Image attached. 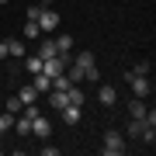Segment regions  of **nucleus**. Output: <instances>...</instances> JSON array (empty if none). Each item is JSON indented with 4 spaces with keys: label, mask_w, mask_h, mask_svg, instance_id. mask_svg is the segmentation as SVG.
I'll return each mask as SVG.
<instances>
[{
    "label": "nucleus",
    "mask_w": 156,
    "mask_h": 156,
    "mask_svg": "<svg viewBox=\"0 0 156 156\" xmlns=\"http://www.w3.org/2000/svg\"><path fill=\"white\" fill-rule=\"evenodd\" d=\"M101 153H104V156H122V153H125V139H122L118 128H108V132H104V146H101Z\"/></svg>",
    "instance_id": "obj_1"
},
{
    "label": "nucleus",
    "mask_w": 156,
    "mask_h": 156,
    "mask_svg": "<svg viewBox=\"0 0 156 156\" xmlns=\"http://www.w3.org/2000/svg\"><path fill=\"white\" fill-rule=\"evenodd\" d=\"M35 24H38V31H42V35H49V31H56V28H59V14L52 11V7H42L38 17H35Z\"/></svg>",
    "instance_id": "obj_2"
},
{
    "label": "nucleus",
    "mask_w": 156,
    "mask_h": 156,
    "mask_svg": "<svg viewBox=\"0 0 156 156\" xmlns=\"http://www.w3.org/2000/svg\"><path fill=\"white\" fill-rule=\"evenodd\" d=\"M125 80L132 83V97H149V76H135V73H125Z\"/></svg>",
    "instance_id": "obj_3"
},
{
    "label": "nucleus",
    "mask_w": 156,
    "mask_h": 156,
    "mask_svg": "<svg viewBox=\"0 0 156 156\" xmlns=\"http://www.w3.org/2000/svg\"><path fill=\"white\" fill-rule=\"evenodd\" d=\"M31 135H38V139H49V135H52V122H49L42 111L31 118Z\"/></svg>",
    "instance_id": "obj_4"
},
{
    "label": "nucleus",
    "mask_w": 156,
    "mask_h": 156,
    "mask_svg": "<svg viewBox=\"0 0 156 156\" xmlns=\"http://www.w3.org/2000/svg\"><path fill=\"white\" fill-rule=\"evenodd\" d=\"M97 101H101L104 108H111L115 101H118V90H115L111 83H101V87H97Z\"/></svg>",
    "instance_id": "obj_5"
},
{
    "label": "nucleus",
    "mask_w": 156,
    "mask_h": 156,
    "mask_svg": "<svg viewBox=\"0 0 156 156\" xmlns=\"http://www.w3.org/2000/svg\"><path fill=\"white\" fill-rule=\"evenodd\" d=\"M59 111H62V122L66 125H76L80 118H83V108L80 104H66V108H59Z\"/></svg>",
    "instance_id": "obj_6"
},
{
    "label": "nucleus",
    "mask_w": 156,
    "mask_h": 156,
    "mask_svg": "<svg viewBox=\"0 0 156 156\" xmlns=\"http://www.w3.org/2000/svg\"><path fill=\"white\" fill-rule=\"evenodd\" d=\"M69 62H76L80 69H90V66H97V59H94V52H90V49L76 52V56H69Z\"/></svg>",
    "instance_id": "obj_7"
},
{
    "label": "nucleus",
    "mask_w": 156,
    "mask_h": 156,
    "mask_svg": "<svg viewBox=\"0 0 156 156\" xmlns=\"http://www.w3.org/2000/svg\"><path fill=\"white\" fill-rule=\"evenodd\" d=\"M7 42V56L11 59H24V38H4Z\"/></svg>",
    "instance_id": "obj_8"
},
{
    "label": "nucleus",
    "mask_w": 156,
    "mask_h": 156,
    "mask_svg": "<svg viewBox=\"0 0 156 156\" xmlns=\"http://www.w3.org/2000/svg\"><path fill=\"white\" fill-rule=\"evenodd\" d=\"M35 56H38V59H52V56H56V42H52V38H38V52H35Z\"/></svg>",
    "instance_id": "obj_9"
},
{
    "label": "nucleus",
    "mask_w": 156,
    "mask_h": 156,
    "mask_svg": "<svg viewBox=\"0 0 156 156\" xmlns=\"http://www.w3.org/2000/svg\"><path fill=\"white\" fill-rule=\"evenodd\" d=\"M11 128H14L17 135H31V118L28 115H14V125Z\"/></svg>",
    "instance_id": "obj_10"
},
{
    "label": "nucleus",
    "mask_w": 156,
    "mask_h": 156,
    "mask_svg": "<svg viewBox=\"0 0 156 156\" xmlns=\"http://www.w3.org/2000/svg\"><path fill=\"white\" fill-rule=\"evenodd\" d=\"M21 38H24V42H38V38H42L38 24H35V21H24V28H21Z\"/></svg>",
    "instance_id": "obj_11"
},
{
    "label": "nucleus",
    "mask_w": 156,
    "mask_h": 156,
    "mask_svg": "<svg viewBox=\"0 0 156 156\" xmlns=\"http://www.w3.org/2000/svg\"><path fill=\"white\" fill-rule=\"evenodd\" d=\"M146 111H149V108H146L142 97H132V101H128V115H132V118H142Z\"/></svg>",
    "instance_id": "obj_12"
},
{
    "label": "nucleus",
    "mask_w": 156,
    "mask_h": 156,
    "mask_svg": "<svg viewBox=\"0 0 156 156\" xmlns=\"http://www.w3.org/2000/svg\"><path fill=\"white\" fill-rule=\"evenodd\" d=\"M83 101H87V94H83V90H80L76 83L66 90V104H80V108H83Z\"/></svg>",
    "instance_id": "obj_13"
},
{
    "label": "nucleus",
    "mask_w": 156,
    "mask_h": 156,
    "mask_svg": "<svg viewBox=\"0 0 156 156\" xmlns=\"http://www.w3.org/2000/svg\"><path fill=\"white\" fill-rule=\"evenodd\" d=\"M4 108H7V111H11V115H21V111H24V101L17 97V94H7V101H4Z\"/></svg>",
    "instance_id": "obj_14"
},
{
    "label": "nucleus",
    "mask_w": 156,
    "mask_h": 156,
    "mask_svg": "<svg viewBox=\"0 0 156 156\" xmlns=\"http://www.w3.org/2000/svg\"><path fill=\"white\" fill-rule=\"evenodd\" d=\"M52 42H56V52H62V56L73 52V35H59V38H52Z\"/></svg>",
    "instance_id": "obj_15"
},
{
    "label": "nucleus",
    "mask_w": 156,
    "mask_h": 156,
    "mask_svg": "<svg viewBox=\"0 0 156 156\" xmlns=\"http://www.w3.org/2000/svg\"><path fill=\"white\" fill-rule=\"evenodd\" d=\"M49 104L56 108V111H59V108H66V90H49Z\"/></svg>",
    "instance_id": "obj_16"
},
{
    "label": "nucleus",
    "mask_w": 156,
    "mask_h": 156,
    "mask_svg": "<svg viewBox=\"0 0 156 156\" xmlns=\"http://www.w3.org/2000/svg\"><path fill=\"white\" fill-rule=\"evenodd\" d=\"M35 90H38V94H42V90H52V76H45V73H35V83H31Z\"/></svg>",
    "instance_id": "obj_17"
},
{
    "label": "nucleus",
    "mask_w": 156,
    "mask_h": 156,
    "mask_svg": "<svg viewBox=\"0 0 156 156\" xmlns=\"http://www.w3.org/2000/svg\"><path fill=\"white\" fill-rule=\"evenodd\" d=\"M42 62H45V59H38V56H24V69L35 76V73H42Z\"/></svg>",
    "instance_id": "obj_18"
},
{
    "label": "nucleus",
    "mask_w": 156,
    "mask_h": 156,
    "mask_svg": "<svg viewBox=\"0 0 156 156\" xmlns=\"http://www.w3.org/2000/svg\"><path fill=\"white\" fill-rule=\"evenodd\" d=\"M17 97H21L24 104H35V101H38V90H35V87H21V90H17Z\"/></svg>",
    "instance_id": "obj_19"
},
{
    "label": "nucleus",
    "mask_w": 156,
    "mask_h": 156,
    "mask_svg": "<svg viewBox=\"0 0 156 156\" xmlns=\"http://www.w3.org/2000/svg\"><path fill=\"white\" fill-rule=\"evenodd\" d=\"M11 125H14V115H11V111H4V115H0V135L11 132Z\"/></svg>",
    "instance_id": "obj_20"
},
{
    "label": "nucleus",
    "mask_w": 156,
    "mask_h": 156,
    "mask_svg": "<svg viewBox=\"0 0 156 156\" xmlns=\"http://www.w3.org/2000/svg\"><path fill=\"white\" fill-rule=\"evenodd\" d=\"M149 69H153L149 62H135V66L128 69V73H135V76H149Z\"/></svg>",
    "instance_id": "obj_21"
},
{
    "label": "nucleus",
    "mask_w": 156,
    "mask_h": 156,
    "mask_svg": "<svg viewBox=\"0 0 156 156\" xmlns=\"http://www.w3.org/2000/svg\"><path fill=\"white\" fill-rule=\"evenodd\" d=\"M0 59H7V42H0Z\"/></svg>",
    "instance_id": "obj_22"
},
{
    "label": "nucleus",
    "mask_w": 156,
    "mask_h": 156,
    "mask_svg": "<svg viewBox=\"0 0 156 156\" xmlns=\"http://www.w3.org/2000/svg\"><path fill=\"white\" fill-rule=\"evenodd\" d=\"M49 4H56V0H42V7H49Z\"/></svg>",
    "instance_id": "obj_23"
},
{
    "label": "nucleus",
    "mask_w": 156,
    "mask_h": 156,
    "mask_svg": "<svg viewBox=\"0 0 156 156\" xmlns=\"http://www.w3.org/2000/svg\"><path fill=\"white\" fill-rule=\"evenodd\" d=\"M7 4H11V0H0V7H7Z\"/></svg>",
    "instance_id": "obj_24"
},
{
    "label": "nucleus",
    "mask_w": 156,
    "mask_h": 156,
    "mask_svg": "<svg viewBox=\"0 0 156 156\" xmlns=\"http://www.w3.org/2000/svg\"><path fill=\"white\" fill-rule=\"evenodd\" d=\"M0 153H4V146H0Z\"/></svg>",
    "instance_id": "obj_25"
}]
</instances>
